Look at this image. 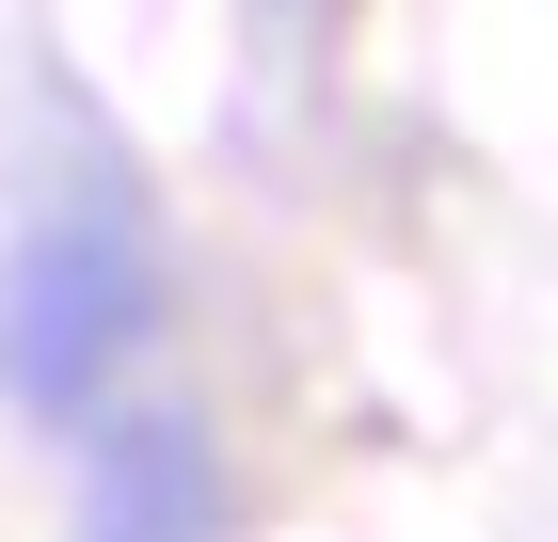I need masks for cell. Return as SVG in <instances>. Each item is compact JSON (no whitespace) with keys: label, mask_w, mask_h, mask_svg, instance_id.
Listing matches in <instances>:
<instances>
[{"label":"cell","mask_w":558,"mask_h":542,"mask_svg":"<svg viewBox=\"0 0 558 542\" xmlns=\"http://www.w3.org/2000/svg\"><path fill=\"white\" fill-rule=\"evenodd\" d=\"M144 335V255L112 240V224H64V240H33V272H16V320H0V351H16V383L33 399H81L112 351Z\"/></svg>","instance_id":"cell-1"},{"label":"cell","mask_w":558,"mask_h":542,"mask_svg":"<svg viewBox=\"0 0 558 542\" xmlns=\"http://www.w3.org/2000/svg\"><path fill=\"white\" fill-rule=\"evenodd\" d=\"M96 527H223V479L192 462V431H129V447L96 462Z\"/></svg>","instance_id":"cell-2"}]
</instances>
